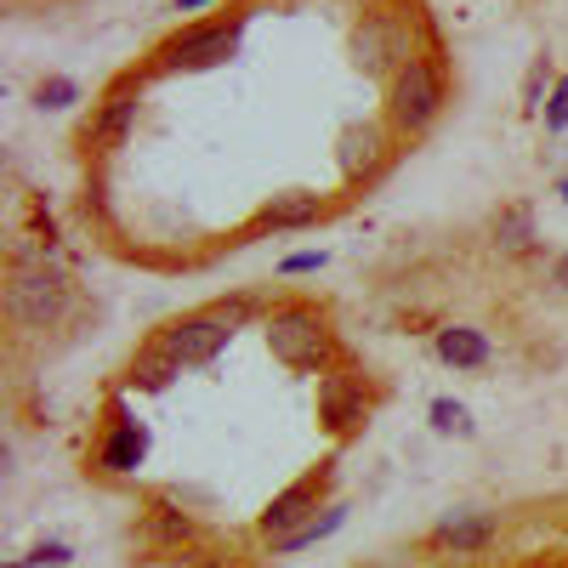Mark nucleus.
I'll list each match as a JSON object with an SVG mask.
<instances>
[{
  "instance_id": "obj_1",
  "label": "nucleus",
  "mask_w": 568,
  "mask_h": 568,
  "mask_svg": "<svg viewBox=\"0 0 568 568\" xmlns=\"http://www.w3.org/2000/svg\"><path fill=\"white\" fill-rule=\"evenodd\" d=\"M7 313H12V324H23V329H52V324L69 313V284H63V273H52L45 262L18 256V262H12V278H7Z\"/></svg>"
},
{
  "instance_id": "obj_2",
  "label": "nucleus",
  "mask_w": 568,
  "mask_h": 568,
  "mask_svg": "<svg viewBox=\"0 0 568 568\" xmlns=\"http://www.w3.org/2000/svg\"><path fill=\"white\" fill-rule=\"evenodd\" d=\"M438 109H444V74H438L433 63L409 58V63L393 74V120H398L404 131H426V125L438 120Z\"/></svg>"
},
{
  "instance_id": "obj_3",
  "label": "nucleus",
  "mask_w": 568,
  "mask_h": 568,
  "mask_svg": "<svg viewBox=\"0 0 568 568\" xmlns=\"http://www.w3.org/2000/svg\"><path fill=\"white\" fill-rule=\"evenodd\" d=\"M267 347H273L284 364H296V369H318L324 353H329L324 318H318L313 307H284V313H273V324H267Z\"/></svg>"
},
{
  "instance_id": "obj_4",
  "label": "nucleus",
  "mask_w": 568,
  "mask_h": 568,
  "mask_svg": "<svg viewBox=\"0 0 568 568\" xmlns=\"http://www.w3.org/2000/svg\"><path fill=\"white\" fill-rule=\"evenodd\" d=\"M227 336H233V318H227L222 307H211V313H194V318L171 324L165 336H160V347H165L176 364H211V358L227 347Z\"/></svg>"
},
{
  "instance_id": "obj_5",
  "label": "nucleus",
  "mask_w": 568,
  "mask_h": 568,
  "mask_svg": "<svg viewBox=\"0 0 568 568\" xmlns=\"http://www.w3.org/2000/svg\"><path fill=\"white\" fill-rule=\"evenodd\" d=\"M233 45H240V29L233 23H200L165 45V69H211V63L233 58Z\"/></svg>"
},
{
  "instance_id": "obj_6",
  "label": "nucleus",
  "mask_w": 568,
  "mask_h": 568,
  "mask_svg": "<svg viewBox=\"0 0 568 568\" xmlns=\"http://www.w3.org/2000/svg\"><path fill=\"white\" fill-rule=\"evenodd\" d=\"M329 489V466H318V471H307V478H296L291 489H284L267 511H262V529L267 535H291V529H302L307 524V511H318V495Z\"/></svg>"
},
{
  "instance_id": "obj_7",
  "label": "nucleus",
  "mask_w": 568,
  "mask_h": 568,
  "mask_svg": "<svg viewBox=\"0 0 568 568\" xmlns=\"http://www.w3.org/2000/svg\"><path fill=\"white\" fill-rule=\"evenodd\" d=\"M358 63L364 69H375V74H382V69H404L409 58H404V29H393L387 18H364V29H358Z\"/></svg>"
},
{
  "instance_id": "obj_8",
  "label": "nucleus",
  "mask_w": 568,
  "mask_h": 568,
  "mask_svg": "<svg viewBox=\"0 0 568 568\" xmlns=\"http://www.w3.org/2000/svg\"><path fill=\"white\" fill-rule=\"evenodd\" d=\"M318 415L336 426V433H353V426L364 420V404H358L353 382H342V375H324V387H318Z\"/></svg>"
},
{
  "instance_id": "obj_9",
  "label": "nucleus",
  "mask_w": 568,
  "mask_h": 568,
  "mask_svg": "<svg viewBox=\"0 0 568 568\" xmlns=\"http://www.w3.org/2000/svg\"><path fill=\"white\" fill-rule=\"evenodd\" d=\"M342 524H347V506H324V517H307L302 529H291V535H278V540H273V551H278V557H291V551H307V546L329 540V535H336Z\"/></svg>"
},
{
  "instance_id": "obj_10",
  "label": "nucleus",
  "mask_w": 568,
  "mask_h": 568,
  "mask_svg": "<svg viewBox=\"0 0 568 568\" xmlns=\"http://www.w3.org/2000/svg\"><path fill=\"white\" fill-rule=\"evenodd\" d=\"M489 535H495V524L489 517H471V511H455V517H444L438 524V546H449V551H478V546H489Z\"/></svg>"
},
{
  "instance_id": "obj_11",
  "label": "nucleus",
  "mask_w": 568,
  "mask_h": 568,
  "mask_svg": "<svg viewBox=\"0 0 568 568\" xmlns=\"http://www.w3.org/2000/svg\"><path fill=\"white\" fill-rule=\"evenodd\" d=\"M142 455H149V433H142L136 420H120L109 433V444H103V466L109 471H136Z\"/></svg>"
},
{
  "instance_id": "obj_12",
  "label": "nucleus",
  "mask_w": 568,
  "mask_h": 568,
  "mask_svg": "<svg viewBox=\"0 0 568 568\" xmlns=\"http://www.w3.org/2000/svg\"><path fill=\"white\" fill-rule=\"evenodd\" d=\"M324 216V200L318 194H273V205L262 211L267 227H313Z\"/></svg>"
},
{
  "instance_id": "obj_13",
  "label": "nucleus",
  "mask_w": 568,
  "mask_h": 568,
  "mask_svg": "<svg viewBox=\"0 0 568 568\" xmlns=\"http://www.w3.org/2000/svg\"><path fill=\"white\" fill-rule=\"evenodd\" d=\"M438 358L455 369H478V364H489V342L478 329H438Z\"/></svg>"
},
{
  "instance_id": "obj_14",
  "label": "nucleus",
  "mask_w": 568,
  "mask_h": 568,
  "mask_svg": "<svg viewBox=\"0 0 568 568\" xmlns=\"http://www.w3.org/2000/svg\"><path fill=\"white\" fill-rule=\"evenodd\" d=\"M375 149H382V136H375L369 125H353V131H342V171H347V176L369 171V165H375Z\"/></svg>"
},
{
  "instance_id": "obj_15",
  "label": "nucleus",
  "mask_w": 568,
  "mask_h": 568,
  "mask_svg": "<svg viewBox=\"0 0 568 568\" xmlns=\"http://www.w3.org/2000/svg\"><path fill=\"white\" fill-rule=\"evenodd\" d=\"M176 375H182V364H176L165 347H154L149 358H136V364H131V382H136V387H171Z\"/></svg>"
},
{
  "instance_id": "obj_16",
  "label": "nucleus",
  "mask_w": 568,
  "mask_h": 568,
  "mask_svg": "<svg viewBox=\"0 0 568 568\" xmlns=\"http://www.w3.org/2000/svg\"><path fill=\"white\" fill-rule=\"evenodd\" d=\"M131 120H136V98H109V109L98 114V142H120L125 131H131Z\"/></svg>"
},
{
  "instance_id": "obj_17",
  "label": "nucleus",
  "mask_w": 568,
  "mask_h": 568,
  "mask_svg": "<svg viewBox=\"0 0 568 568\" xmlns=\"http://www.w3.org/2000/svg\"><path fill=\"white\" fill-rule=\"evenodd\" d=\"M529 240H535V216H529V205L500 211V245H506V251H524Z\"/></svg>"
},
{
  "instance_id": "obj_18",
  "label": "nucleus",
  "mask_w": 568,
  "mask_h": 568,
  "mask_svg": "<svg viewBox=\"0 0 568 568\" xmlns=\"http://www.w3.org/2000/svg\"><path fill=\"white\" fill-rule=\"evenodd\" d=\"M433 426H438V433H455V438H466V433H471V415H466L460 404L438 398V404H433Z\"/></svg>"
},
{
  "instance_id": "obj_19",
  "label": "nucleus",
  "mask_w": 568,
  "mask_h": 568,
  "mask_svg": "<svg viewBox=\"0 0 568 568\" xmlns=\"http://www.w3.org/2000/svg\"><path fill=\"white\" fill-rule=\"evenodd\" d=\"M34 98H40V109H69V103L80 98V85L58 74V80H40V91H34Z\"/></svg>"
},
{
  "instance_id": "obj_20",
  "label": "nucleus",
  "mask_w": 568,
  "mask_h": 568,
  "mask_svg": "<svg viewBox=\"0 0 568 568\" xmlns=\"http://www.w3.org/2000/svg\"><path fill=\"white\" fill-rule=\"evenodd\" d=\"M546 131H568V74L557 80L551 103H546Z\"/></svg>"
},
{
  "instance_id": "obj_21",
  "label": "nucleus",
  "mask_w": 568,
  "mask_h": 568,
  "mask_svg": "<svg viewBox=\"0 0 568 568\" xmlns=\"http://www.w3.org/2000/svg\"><path fill=\"white\" fill-rule=\"evenodd\" d=\"M324 267V251H302V256H284V273H318Z\"/></svg>"
},
{
  "instance_id": "obj_22",
  "label": "nucleus",
  "mask_w": 568,
  "mask_h": 568,
  "mask_svg": "<svg viewBox=\"0 0 568 568\" xmlns=\"http://www.w3.org/2000/svg\"><path fill=\"white\" fill-rule=\"evenodd\" d=\"M69 557H74V551H69V546H58V540H52V546H40V551H34V557H29V562H34V568H45V562H52V568H63V562H69Z\"/></svg>"
},
{
  "instance_id": "obj_23",
  "label": "nucleus",
  "mask_w": 568,
  "mask_h": 568,
  "mask_svg": "<svg viewBox=\"0 0 568 568\" xmlns=\"http://www.w3.org/2000/svg\"><path fill=\"white\" fill-rule=\"evenodd\" d=\"M540 85H546V63H535V74H529V91H524L529 109H540Z\"/></svg>"
},
{
  "instance_id": "obj_24",
  "label": "nucleus",
  "mask_w": 568,
  "mask_h": 568,
  "mask_svg": "<svg viewBox=\"0 0 568 568\" xmlns=\"http://www.w3.org/2000/svg\"><path fill=\"white\" fill-rule=\"evenodd\" d=\"M551 278L562 284V291H568V256H557V267H551Z\"/></svg>"
},
{
  "instance_id": "obj_25",
  "label": "nucleus",
  "mask_w": 568,
  "mask_h": 568,
  "mask_svg": "<svg viewBox=\"0 0 568 568\" xmlns=\"http://www.w3.org/2000/svg\"><path fill=\"white\" fill-rule=\"evenodd\" d=\"M176 7H182V12H200V7H211V0H176Z\"/></svg>"
},
{
  "instance_id": "obj_26",
  "label": "nucleus",
  "mask_w": 568,
  "mask_h": 568,
  "mask_svg": "<svg viewBox=\"0 0 568 568\" xmlns=\"http://www.w3.org/2000/svg\"><path fill=\"white\" fill-rule=\"evenodd\" d=\"M7 568H34V562H7Z\"/></svg>"
},
{
  "instance_id": "obj_27",
  "label": "nucleus",
  "mask_w": 568,
  "mask_h": 568,
  "mask_svg": "<svg viewBox=\"0 0 568 568\" xmlns=\"http://www.w3.org/2000/svg\"><path fill=\"white\" fill-rule=\"evenodd\" d=\"M562 200H568V176H562Z\"/></svg>"
}]
</instances>
